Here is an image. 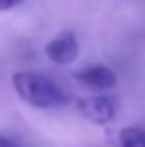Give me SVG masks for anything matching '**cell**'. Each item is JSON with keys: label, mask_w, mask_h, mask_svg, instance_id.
<instances>
[{"label": "cell", "mask_w": 145, "mask_h": 147, "mask_svg": "<svg viewBox=\"0 0 145 147\" xmlns=\"http://www.w3.org/2000/svg\"><path fill=\"white\" fill-rule=\"evenodd\" d=\"M12 86L18 98L32 107L50 109L68 101L64 90L54 80L38 72H16L12 76Z\"/></svg>", "instance_id": "1"}, {"label": "cell", "mask_w": 145, "mask_h": 147, "mask_svg": "<svg viewBox=\"0 0 145 147\" xmlns=\"http://www.w3.org/2000/svg\"><path fill=\"white\" fill-rule=\"evenodd\" d=\"M78 109L86 119L103 125L115 117L117 103L111 96H90L78 101Z\"/></svg>", "instance_id": "2"}, {"label": "cell", "mask_w": 145, "mask_h": 147, "mask_svg": "<svg viewBox=\"0 0 145 147\" xmlns=\"http://www.w3.org/2000/svg\"><path fill=\"white\" fill-rule=\"evenodd\" d=\"M78 54H80V44L72 32H60L56 38H52L46 44L48 60L58 66H68V64L76 62Z\"/></svg>", "instance_id": "3"}, {"label": "cell", "mask_w": 145, "mask_h": 147, "mask_svg": "<svg viewBox=\"0 0 145 147\" xmlns=\"http://www.w3.org/2000/svg\"><path fill=\"white\" fill-rule=\"evenodd\" d=\"M74 78L82 84V86H88L92 90H111L115 84H117V76L111 68L107 66H101V64H94V66H88L84 70L74 74Z\"/></svg>", "instance_id": "4"}, {"label": "cell", "mask_w": 145, "mask_h": 147, "mask_svg": "<svg viewBox=\"0 0 145 147\" xmlns=\"http://www.w3.org/2000/svg\"><path fill=\"white\" fill-rule=\"evenodd\" d=\"M119 147H145V129L123 127L119 131Z\"/></svg>", "instance_id": "5"}, {"label": "cell", "mask_w": 145, "mask_h": 147, "mask_svg": "<svg viewBox=\"0 0 145 147\" xmlns=\"http://www.w3.org/2000/svg\"><path fill=\"white\" fill-rule=\"evenodd\" d=\"M22 0H0V12H6V10H12L14 6H18Z\"/></svg>", "instance_id": "6"}, {"label": "cell", "mask_w": 145, "mask_h": 147, "mask_svg": "<svg viewBox=\"0 0 145 147\" xmlns=\"http://www.w3.org/2000/svg\"><path fill=\"white\" fill-rule=\"evenodd\" d=\"M0 147H22L16 139L12 137H6V135H0Z\"/></svg>", "instance_id": "7"}]
</instances>
